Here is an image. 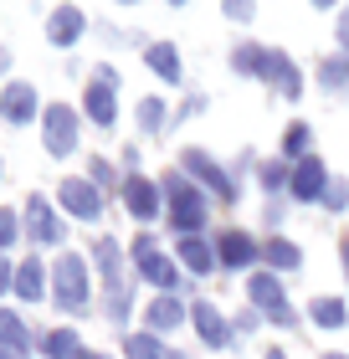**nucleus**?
Instances as JSON below:
<instances>
[{
	"label": "nucleus",
	"mask_w": 349,
	"mask_h": 359,
	"mask_svg": "<svg viewBox=\"0 0 349 359\" xmlns=\"http://www.w3.org/2000/svg\"><path fill=\"white\" fill-rule=\"evenodd\" d=\"M231 67L237 72H257V77H268L272 88H282L288 97H298L303 93V83H298V67L282 52H268V46H237L231 52Z\"/></svg>",
	"instance_id": "f257e3e1"
},
{
	"label": "nucleus",
	"mask_w": 349,
	"mask_h": 359,
	"mask_svg": "<svg viewBox=\"0 0 349 359\" xmlns=\"http://www.w3.org/2000/svg\"><path fill=\"white\" fill-rule=\"evenodd\" d=\"M164 195H170V226H180V231H195V226H206V195L190 190L180 175L164 180Z\"/></svg>",
	"instance_id": "f03ea898"
},
{
	"label": "nucleus",
	"mask_w": 349,
	"mask_h": 359,
	"mask_svg": "<svg viewBox=\"0 0 349 359\" xmlns=\"http://www.w3.org/2000/svg\"><path fill=\"white\" fill-rule=\"evenodd\" d=\"M57 303L67 308V313H77V308L88 303V267H82V257H72V252L57 257Z\"/></svg>",
	"instance_id": "7ed1b4c3"
},
{
	"label": "nucleus",
	"mask_w": 349,
	"mask_h": 359,
	"mask_svg": "<svg viewBox=\"0 0 349 359\" xmlns=\"http://www.w3.org/2000/svg\"><path fill=\"white\" fill-rule=\"evenodd\" d=\"M41 134H46V149H52L57 159H67V154L77 149V113H72L67 103H52V108H46Z\"/></svg>",
	"instance_id": "20e7f679"
},
{
	"label": "nucleus",
	"mask_w": 349,
	"mask_h": 359,
	"mask_svg": "<svg viewBox=\"0 0 349 359\" xmlns=\"http://www.w3.org/2000/svg\"><path fill=\"white\" fill-rule=\"evenodd\" d=\"M134 262H139V272H144L154 287H164V292L180 287V277H175V267H170V257L159 252V241H154V236H139V241H134Z\"/></svg>",
	"instance_id": "39448f33"
},
{
	"label": "nucleus",
	"mask_w": 349,
	"mask_h": 359,
	"mask_svg": "<svg viewBox=\"0 0 349 359\" xmlns=\"http://www.w3.org/2000/svg\"><path fill=\"white\" fill-rule=\"evenodd\" d=\"M62 210L67 216H77V221H98V210H103V201H98V190L88 185V180H77V175H67L62 180Z\"/></svg>",
	"instance_id": "423d86ee"
},
{
	"label": "nucleus",
	"mask_w": 349,
	"mask_h": 359,
	"mask_svg": "<svg viewBox=\"0 0 349 359\" xmlns=\"http://www.w3.org/2000/svg\"><path fill=\"white\" fill-rule=\"evenodd\" d=\"M180 165H185L195 180H206V185H211L216 195H221V201H231V195H237L231 175H221V170H216V159H211V154H201V149H185V154H180Z\"/></svg>",
	"instance_id": "0eeeda50"
},
{
	"label": "nucleus",
	"mask_w": 349,
	"mask_h": 359,
	"mask_svg": "<svg viewBox=\"0 0 349 359\" xmlns=\"http://www.w3.org/2000/svg\"><path fill=\"white\" fill-rule=\"evenodd\" d=\"M288 185H293L298 201H319V195L329 190V170H324V159H298Z\"/></svg>",
	"instance_id": "6e6552de"
},
{
	"label": "nucleus",
	"mask_w": 349,
	"mask_h": 359,
	"mask_svg": "<svg viewBox=\"0 0 349 359\" xmlns=\"http://www.w3.org/2000/svg\"><path fill=\"white\" fill-rule=\"evenodd\" d=\"M124 205L134 210L139 221L159 216V185H154V180H144V175H129L124 180Z\"/></svg>",
	"instance_id": "1a4fd4ad"
},
{
	"label": "nucleus",
	"mask_w": 349,
	"mask_h": 359,
	"mask_svg": "<svg viewBox=\"0 0 349 359\" xmlns=\"http://www.w3.org/2000/svg\"><path fill=\"white\" fill-rule=\"evenodd\" d=\"M26 226H31V236H37V241H46V247H57V241H62V226H57L52 205H46L41 195H31V201H26Z\"/></svg>",
	"instance_id": "9d476101"
},
{
	"label": "nucleus",
	"mask_w": 349,
	"mask_h": 359,
	"mask_svg": "<svg viewBox=\"0 0 349 359\" xmlns=\"http://www.w3.org/2000/svg\"><path fill=\"white\" fill-rule=\"evenodd\" d=\"M0 113H6V123H26L31 113H37V88L31 83H11L0 93Z\"/></svg>",
	"instance_id": "9b49d317"
},
{
	"label": "nucleus",
	"mask_w": 349,
	"mask_h": 359,
	"mask_svg": "<svg viewBox=\"0 0 349 359\" xmlns=\"http://www.w3.org/2000/svg\"><path fill=\"white\" fill-rule=\"evenodd\" d=\"M88 113L93 123H113V67H98V83L88 88Z\"/></svg>",
	"instance_id": "f8f14e48"
},
{
	"label": "nucleus",
	"mask_w": 349,
	"mask_h": 359,
	"mask_svg": "<svg viewBox=\"0 0 349 359\" xmlns=\"http://www.w3.org/2000/svg\"><path fill=\"white\" fill-rule=\"evenodd\" d=\"M82 26H88V21H82V11L77 6H62V11H52V21H46V36H52L57 46H72L82 36Z\"/></svg>",
	"instance_id": "ddd939ff"
},
{
	"label": "nucleus",
	"mask_w": 349,
	"mask_h": 359,
	"mask_svg": "<svg viewBox=\"0 0 349 359\" xmlns=\"http://www.w3.org/2000/svg\"><path fill=\"white\" fill-rule=\"evenodd\" d=\"M190 318H195V334H201V339H206L211 349H221V344H231L226 323H221V313H216L211 303H195V313H190Z\"/></svg>",
	"instance_id": "4468645a"
},
{
	"label": "nucleus",
	"mask_w": 349,
	"mask_h": 359,
	"mask_svg": "<svg viewBox=\"0 0 349 359\" xmlns=\"http://www.w3.org/2000/svg\"><path fill=\"white\" fill-rule=\"evenodd\" d=\"M216 257H221L226 267H246V262H257V241L246 236V231H226V236H221V252H216Z\"/></svg>",
	"instance_id": "2eb2a0df"
},
{
	"label": "nucleus",
	"mask_w": 349,
	"mask_h": 359,
	"mask_svg": "<svg viewBox=\"0 0 349 359\" xmlns=\"http://www.w3.org/2000/svg\"><path fill=\"white\" fill-rule=\"evenodd\" d=\"M15 292H21L26 303H37L41 292H46V267L37 262V257H26V262L15 267Z\"/></svg>",
	"instance_id": "dca6fc26"
},
{
	"label": "nucleus",
	"mask_w": 349,
	"mask_h": 359,
	"mask_svg": "<svg viewBox=\"0 0 349 359\" xmlns=\"http://www.w3.org/2000/svg\"><path fill=\"white\" fill-rule=\"evenodd\" d=\"M98 267H103L113 298H129V287H124V262H119V241H98Z\"/></svg>",
	"instance_id": "f3484780"
},
{
	"label": "nucleus",
	"mask_w": 349,
	"mask_h": 359,
	"mask_svg": "<svg viewBox=\"0 0 349 359\" xmlns=\"http://www.w3.org/2000/svg\"><path fill=\"white\" fill-rule=\"evenodd\" d=\"M246 292H252V303H257V308H268V318L277 313V308H288V303H282V287H277V277H272V272H257L252 283H246Z\"/></svg>",
	"instance_id": "a211bd4d"
},
{
	"label": "nucleus",
	"mask_w": 349,
	"mask_h": 359,
	"mask_svg": "<svg viewBox=\"0 0 349 359\" xmlns=\"http://www.w3.org/2000/svg\"><path fill=\"white\" fill-rule=\"evenodd\" d=\"M180 262H185L190 272H211V267H216L211 241H201V236H185V241H180Z\"/></svg>",
	"instance_id": "6ab92c4d"
},
{
	"label": "nucleus",
	"mask_w": 349,
	"mask_h": 359,
	"mask_svg": "<svg viewBox=\"0 0 349 359\" xmlns=\"http://www.w3.org/2000/svg\"><path fill=\"white\" fill-rule=\"evenodd\" d=\"M41 349L52 354V359H82V354H88V349L77 344V329H57V334H46V339H41Z\"/></svg>",
	"instance_id": "aec40b11"
},
{
	"label": "nucleus",
	"mask_w": 349,
	"mask_h": 359,
	"mask_svg": "<svg viewBox=\"0 0 349 359\" xmlns=\"http://www.w3.org/2000/svg\"><path fill=\"white\" fill-rule=\"evenodd\" d=\"M144 323H149V329H154V334L175 329V323H180V303H175V298H154V303L144 308Z\"/></svg>",
	"instance_id": "412c9836"
},
{
	"label": "nucleus",
	"mask_w": 349,
	"mask_h": 359,
	"mask_svg": "<svg viewBox=\"0 0 349 359\" xmlns=\"http://www.w3.org/2000/svg\"><path fill=\"white\" fill-rule=\"evenodd\" d=\"M313 323H319V329H344V318H349V308L339 303V298H313Z\"/></svg>",
	"instance_id": "4be33fe9"
},
{
	"label": "nucleus",
	"mask_w": 349,
	"mask_h": 359,
	"mask_svg": "<svg viewBox=\"0 0 349 359\" xmlns=\"http://www.w3.org/2000/svg\"><path fill=\"white\" fill-rule=\"evenodd\" d=\"M149 67H154L164 83H180V57H175V46H170V41L149 46Z\"/></svg>",
	"instance_id": "5701e85b"
},
{
	"label": "nucleus",
	"mask_w": 349,
	"mask_h": 359,
	"mask_svg": "<svg viewBox=\"0 0 349 359\" xmlns=\"http://www.w3.org/2000/svg\"><path fill=\"white\" fill-rule=\"evenodd\" d=\"M262 252H268V262H272V267H282V272H293L298 262H303V252H298L293 241H282V236H272Z\"/></svg>",
	"instance_id": "b1692460"
},
{
	"label": "nucleus",
	"mask_w": 349,
	"mask_h": 359,
	"mask_svg": "<svg viewBox=\"0 0 349 359\" xmlns=\"http://www.w3.org/2000/svg\"><path fill=\"white\" fill-rule=\"evenodd\" d=\"M0 344L6 349H31V334H26V323L15 313H0Z\"/></svg>",
	"instance_id": "393cba45"
},
{
	"label": "nucleus",
	"mask_w": 349,
	"mask_h": 359,
	"mask_svg": "<svg viewBox=\"0 0 349 359\" xmlns=\"http://www.w3.org/2000/svg\"><path fill=\"white\" fill-rule=\"evenodd\" d=\"M164 118H170V113H164L159 97H144V103H139V123H144V134H159Z\"/></svg>",
	"instance_id": "a878e982"
},
{
	"label": "nucleus",
	"mask_w": 349,
	"mask_h": 359,
	"mask_svg": "<svg viewBox=\"0 0 349 359\" xmlns=\"http://www.w3.org/2000/svg\"><path fill=\"white\" fill-rule=\"evenodd\" d=\"M129 359H164V344L154 334H134L129 339Z\"/></svg>",
	"instance_id": "bb28decb"
},
{
	"label": "nucleus",
	"mask_w": 349,
	"mask_h": 359,
	"mask_svg": "<svg viewBox=\"0 0 349 359\" xmlns=\"http://www.w3.org/2000/svg\"><path fill=\"white\" fill-rule=\"evenodd\" d=\"M319 77L329 88H344L349 83V57H329V62H319Z\"/></svg>",
	"instance_id": "cd10ccee"
},
{
	"label": "nucleus",
	"mask_w": 349,
	"mask_h": 359,
	"mask_svg": "<svg viewBox=\"0 0 349 359\" xmlns=\"http://www.w3.org/2000/svg\"><path fill=\"white\" fill-rule=\"evenodd\" d=\"M303 149H308V128H303V123H293V128H288V139H282V154H303Z\"/></svg>",
	"instance_id": "c85d7f7f"
},
{
	"label": "nucleus",
	"mask_w": 349,
	"mask_h": 359,
	"mask_svg": "<svg viewBox=\"0 0 349 359\" xmlns=\"http://www.w3.org/2000/svg\"><path fill=\"white\" fill-rule=\"evenodd\" d=\"M282 180H293V170H288V165H282V159H272V165H268V170H262V185H268V190H277V185H282Z\"/></svg>",
	"instance_id": "c756f323"
},
{
	"label": "nucleus",
	"mask_w": 349,
	"mask_h": 359,
	"mask_svg": "<svg viewBox=\"0 0 349 359\" xmlns=\"http://www.w3.org/2000/svg\"><path fill=\"white\" fill-rule=\"evenodd\" d=\"M324 201H329V210H344V201H349V185H344V180H329Z\"/></svg>",
	"instance_id": "7c9ffc66"
},
{
	"label": "nucleus",
	"mask_w": 349,
	"mask_h": 359,
	"mask_svg": "<svg viewBox=\"0 0 349 359\" xmlns=\"http://www.w3.org/2000/svg\"><path fill=\"white\" fill-rule=\"evenodd\" d=\"M11 241H15V216L0 210V247H11Z\"/></svg>",
	"instance_id": "2f4dec72"
},
{
	"label": "nucleus",
	"mask_w": 349,
	"mask_h": 359,
	"mask_svg": "<svg viewBox=\"0 0 349 359\" xmlns=\"http://www.w3.org/2000/svg\"><path fill=\"white\" fill-rule=\"evenodd\" d=\"M93 180H98V185H113V165H108V159H93Z\"/></svg>",
	"instance_id": "473e14b6"
},
{
	"label": "nucleus",
	"mask_w": 349,
	"mask_h": 359,
	"mask_svg": "<svg viewBox=\"0 0 349 359\" xmlns=\"http://www.w3.org/2000/svg\"><path fill=\"white\" fill-rule=\"evenodd\" d=\"M11 283H15V272H11V262H6V257H0V292H6Z\"/></svg>",
	"instance_id": "72a5a7b5"
},
{
	"label": "nucleus",
	"mask_w": 349,
	"mask_h": 359,
	"mask_svg": "<svg viewBox=\"0 0 349 359\" xmlns=\"http://www.w3.org/2000/svg\"><path fill=\"white\" fill-rule=\"evenodd\" d=\"M339 41H344V52H349V11H344V21H339Z\"/></svg>",
	"instance_id": "f704fd0d"
},
{
	"label": "nucleus",
	"mask_w": 349,
	"mask_h": 359,
	"mask_svg": "<svg viewBox=\"0 0 349 359\" xmlns=\"http://www.w3.org/2000/svg\"><path fill=\"white\" fill-rule=\"evenodd\" d=\"M0 359H26V349H6L0 344Z\"/></svg>",
	"instance_id": "c9c22d12"
},
{
	"label": "nucleus",
	"mask_w": 349,
	"mask_h": 359,
	"mask_svg": "<svg viewBox=\"0 0 349 359\" xmlns=\"http://www.w3.org/2000/svg\"><path fill=\"white\" fill-rule=\"evenodd\" d=\"M344 272H349V241H344Z\"/></svg>",
	"instance_id": "e433bc0d"
},
{
	"label": "nucleus",
	"mask_w": 349,
	"mask_h": 359,
	"mask_svg": "<svg viewBox=\"0 0 349 359\" xmlns=\"http://www.w3.org/2000/svg\"><path fill=\"white\" fill-rule=\"evenodd\" d=\"M268 359H288V354H282V349H272V354H268Z\"/></svg>",
	"instance_id": "4c0bfd02"
},
{
	"label": "nucleus",
	"mask_w": 349,
	"mask_h": 359,
	"mask_svg": "<svg viewBox=\"0 0 349 359\" xmlns=\"http://www.w3.org/2000/svg\"><path fill=\"white\" fill-rule=\"evenodd\" d=\"M82 359H103V354H82Z\"/></svg>",
	"instance_id": "58836bf2"
},
{
	"label": "nucleus",
	"mask_w": 349,
	"mask_h": 359,
	"mask_svg": "<svg viewBox=\"0 0 349 359\" xmlns=\"http://www.w3.org/2000/svg\"><path fill=\"white\" fill-rule=\"evenodd\" d=\"M324 359H344V354H324Z\"/></svg>",
	"instance_id": "ea45409f"
}]
</instances>
